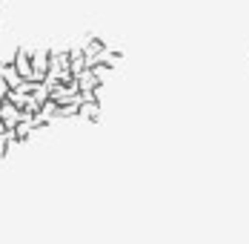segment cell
I'll list each match as a JSON object with an SVG mask.
<instances>
[{
  "label": "cell",
  "mask_w": 249,
  "mask_h": 244,
  "mask_svg": "<svg viewBox=\"0 0 249 244\" xmlns=\"http://www.w3.org/2000/svg\"><path fill=\"white\" fill-rule=\"evenodd\" d=\"M0 121H3L6 129H15V126L20 123V109H18L9 98H3V101H0Z\"/></svg>",
  "instance_id": "1"
}]
</instances>
